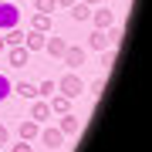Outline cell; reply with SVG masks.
I'll return each mask as SVG.
<instances>
[{
	"label": "cell",
	"instance_id": "1",
	"mask_svg": "<svg viewBox=\"0 0 152 152\" xmlns=\"http://www.w3.org/2000/svg\"><path fill=\"white\" fill-rule=\"evenodd\" d=\"M10 27H20V10L14 0H0V34Z\"/></svg>",
	"mask_w": 152,
	"mask_h": 152
},
{
	"label": "cell",
	"instance_id": "2",
	"mask_svg": "<svg viewBox=\"0 0 152 152\" xmlns=\"http://www.w3.org/2000/svg\"><path fill=\"white\" fill-rule=\"evenodd\" d=\"M58 91L64 95V98H81V91H85V85H81V78L75 75V71H68V75H61V81H58Z\"/></svg>",
	"mask_w": 152,
	"mask_h": 152
},
{
	"label": "cell",
	"instance_id": "3",
	"mask_svg": "<svg viewBox=\"0 0 152 152\" xmlns=\"http://www.w3.org/2000/svg\"><path fill=\"white\" fill-rule=\"evenodd\" d=\"M27 61H31V51L24 48V44L7 48V64H10V68H27Z\"/></svg>",
	"mask_w": 152,
	"mask_h": 152
},
{
	"label": "cell",
	"instance_id": "4",
	"mask_svg": "<svg viewBox=\"0 0 152 152\" xmlns=\"http://www.w3.org/2000/svg\"><path fill=\"white\" fill-rule=\"evenodd\" d=\"M37 139H41V142H44V145H48L51 152L64 145V135H61V129H44V125H41V135H37Z\"/></svg>",
	"mask_w": 152,
	"mask_h": 152
},
{
	"label": "cell",
	"instance_id": "5",
	"mask_svg": "<svg viewBox=\"0 0 152 152\" xmlns=\"http://www.w3.org/2000/svg\"><path fill=\"white\" fill-rule=\"evenodd\" d=\"M61 61H64L71 71H78V68L85 64V48H71V44H68V48H64V54H61Z\"/></svg>",
	"mask_w": 152,
	"mask_h": 152
},
{
	"label": "cell",
	"instance_id": "6",
	"mask_svg": "<svg viewBox=\"0 0 152 152\" xmlns=\"http://www.w3.org/2000/svg\"><path fill=\"white\" fill-rule=\"evenodd\" d=\"M88 20L95 24V31H105V27H112V24H115V14L108 10V7H102V10H91Z\"/></svg>",
	"mask_w": 152,
	"mask_h": 152
},
{
	"label": "cell",
	"instance_id": "7",
	"mask_svg": "<svg viewBox=\"0 0 152 152\" xmlns=\"http://www.w3.org/2000/svg\"><path fill=\"white\" fill-rule=\"evenodd\" d=\"M17 132H20V139L24 142H34L41 135V122H34V118H24L20 125H17Z\"/></svg>",
	"mask_w": 152,
	"mask_h": 152
},
{
	"label": "cell",
	"instance_id": "8",
	"mask_svg": "<svg viewBox=\"0 0 152 152\" xmlns=\"http://www.w3.org/2000/svg\"><path fill=\"white\" fill-rule=\"evenodd\" d=\"M58 129H61V135H78V132H81V118H78V115H61V125H58Z\"/></svg>",
	"mask_w": 152,
	"mask_h": 152
},
{
	"label": "cell",
	"instance_id": "9",
	"mask_svg": "<svg viewBox=\"0 0 152 152\" xmlns=\"http://www.w3.org/2000/svg\"><path fill=\"white\" fill-rule=\"evenodd\" d=\"M48 108H51V115H68L71 112V98H64V95H51V102H48Z\"/></svg>",
	"mask_w": 152,
	"mask_h": 152
},
{
	"label": "cell",
	"instance_id": "10",
	"mask_svg": "<svg viewBox=\"0 0 152 152\" xmlns=\"http://www.w3.org/2000/svg\"><path fill=\"white\" fill-rule=\"evenodd\" d=\"M64 48H68V41H64V37H54V34H48V41H44V51H48L51 58H61V54H64Z\"/></svg>",
	"mask_w": 152,
	"mask_h": 152
},
{
	"label": "cell",
	"instance_id": "11",
	"mask_svg": "<svg viewBox=\"0 0 152 152\" xmlns=\"http://www.w3.org/2000/svg\"><path fill=\"white\" fill-rule=\"evenodd\" d=\"M31 118H34V122H41V125H44V122L51 118V108H48V98H34V108H31Z\"/></svg>",
	"mask_w": 152,
	"mask_h": 152
},
{
	"label": "cell",
	"instance_id": "12",
	"mask_svg": "<svg viewBox=\"0 0 152 152\" xmlns=\"http://www.w3.org/2000/svg\"><path fill=\"white\" fill-rule=\"evenodd\" d=\"M44 41H48V34H41V31H27L24 34V48L27 51H44Z\"/></svg>",
	"mask_w": 152,
	"mask_h": 152
},
{
	"label": "cell",
	"instance_id": "13",
	"mask_svg": "<svg viewBox=\"0 0 152 152\" xmlns=\"http://www.w3.org/2000/svg\"><path fill=\"white\" fill-rule=\"evenodd\" d=\"M31 31L51 34V14H34V20H31Z\"/></svg>",
	"mask_w": 152,
	"mask_h": 152
},
{
	"label": "cell",
	"instance_id": "14",
	"mask_svg": "<svg viewBox=\"0 0 152 152\" xmlns=\"http://www.w3.org/2000/svg\"><path fill=\"white\" fill-rule=\"evenodd\" d=\"M68 10H71V17H75V20H88V17H91V7L81 4V0H78V4H71Z\"/></svg>",
	"mask_w": 152,
	"mask_h": 152
},
{
	"label": "cell",
	"instance_id": "15",
	"mask_svg": "<svg viewBox=\"0 0 152 152\" xmlns=\"http://www.w3.org/2000/svg\"><path fill=\"white\" fill-rule=\"evenodd\" d=\"M14 91L20 95V98H31V102H34V98H37V85H31V81H20V85H14Z\"/></svg>",
	"mask_w": 152,
	"mask_h": 152
},
{
	"label": "cell",
	"instance_id": "16",
	"mask_svg": "<svg viewBox=\"0 0 152 152\" xmlns=\"http://www.w3.org/2000/svg\"><path fill=\"white\" fill-rule=\"evenodd\" d=\"M115 58H118V51H115V48H105V51H102V64H105V71L115 68Z\"/></svg>",
	"mask_w": 152,
	"mask_h": 152
},
{
	"label": "cell",
	"instance_id": "17",
	"mask_svg": "<svg viewBox=\"0 0 152 152\" xmlns=\"http://www.w3.org/2000/svg\"><path fill=\"white\" fill-rule=\"evenodd\" d=\"M54 91H58V85H54V81H41V85H37V98H51Z\"/></svg>",
	"mask_w": 152,
	"mask_h": 152
},
{
	"label": "cell",
	"instance_id": "18",
	"mask_svg": "<svg viewBox=\"0 0 152 152\" xmlns=\"http://www.w3.org/2000/svg\"><path fill=\"white\" fill-rule=\"evenodd\" d=\"M54 0H34V10H37V14H54Z\"/></svg>",
	"mask_w": 152,
	"mask_h": 152
},
{
	"label": "cell",
	"instance_id": "19",
	"mask_svg": "<svg viewBox=\"0 0 152 152\" xmlns=\"http://www.w3.org/2000/svg\"><path fill=\"white\" fill-rule=\"evenodd\" d=\"M7 95H14V81H10L7 75H0V102H4Z\"/></svg>",
	"mask_w": 152,
	"mask_h": 152
},
{
	"label": "cell",
	"instance_id": "20",
	"mask_svg": "<svg viewBox=\"0 0 152 152\" xmlns=\"http://www.w3.org/2000/svg\"><path fill=\"white\" fill-rule=\"evenodd\" d=\"M102 88H105V78H98V81H91V95H102Z\"/></svg>",
	"mask_w": 152,
	"mask_h": 152
},
{
	"label": "cell",
	"instance_id": "21",
	"mask_svg": "<svg viewBox=\"0 0 152 152\" xmlns=\"http://www.w3.org/2000/svg\"><path fill=\"white\" fill-rule=\"evenodd\" d=\"M14 152H34V149H31V142H24V139H20V142L14 145Z\"/></svg>",
	"mask_w": 152,
	"mask_h": 152
},
{
	"label": "cell",
	"instance_id": "22",
	"mask_svg": "<svg viewBox=\"0 0 152 152\" xmlns=\"http://www.w3.org/2000/svg\"><path fill=\"white\" fill-rule=\"evenodd\" d=\"M10 142V132H7V125H0V145H7Z\"/></svg>",
	"mask_w": 152,
	"mask_h": 152
},
{
	"label": "cell",
	"instance_id": "23",
	"mask_svg": "<svg viewBox=\"0 0 152 152\" xmlns=\"http://www.w3.org/2000/svg\"><path fill=\"white\" fill-rule=\"evenodd\" d=\"M54 4H58V7H64V10H68L71 4H78V0H54Z\"/></svg>",
	"mask_w": 152,
	"mask_h": 152
},
{
	"label": "cell",
	"instance_id": "24",
	"mask_svg": "<svg viewBox=\"0 0 152 152\" xmlns=\"http://www.w3.org/2000/svg\"><path fill=\"white\" fill-rule=\"evenodd\" d=\"M81 4H88V7H98V4H102V0H81Z\"/></svg>",
	"mask_w": 152,
	"mask_h": 152
}]
</instances>
